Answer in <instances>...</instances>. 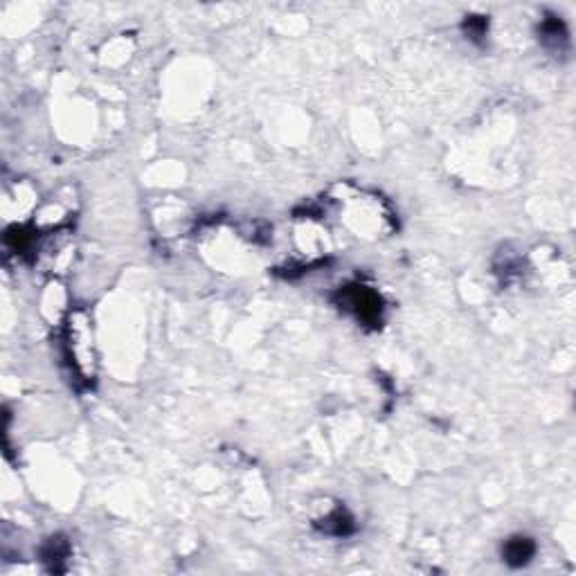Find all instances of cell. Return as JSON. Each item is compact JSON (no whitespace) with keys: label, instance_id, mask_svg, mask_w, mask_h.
<instances>
[{"label":"cell","instance_id":"cell-1","mask_svg":"<svg viewBox=\"0 0 576 576\" xmlns=\"http://www.w3.org/2000/svg\"><path fill=\"white\" fill-rule=\"evenodd\" d=\"M507 561L511 565H522L529 561V556L534 554V545H531L529 538H513L507 545Z\"/></svg>","mask_w":576,"mask_h":576}]
</instances>
